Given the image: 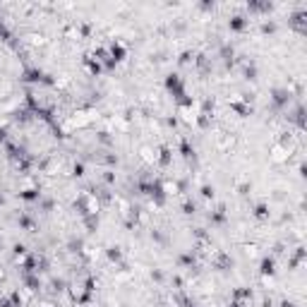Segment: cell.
<instances>
[{
  "label": "cell",
  "mask_w": 307,
  "mask_h": 307,
  "mask_svg": "<svg viewBox=\"0 0 307 307\" xmlns=\"http://www.w3.org/2000/svg\"><path fill=\"white\" fill-rule=\"evenodd\" d=\"M91 120H94V111H77L70 115L67 127H84V125H89Z\"/></svg>",
  "instance_id": "cell-1"
},
{
  "label": "cell",
  "mask_w": 307,
  "mask_h": 307,
  "mask_svg": "<svg viewBox=\"0 0 307 307\" xmlns=\"http://www.w3.org/2000/svg\"><path fill=\"white\" fill-rule=\"evenodd\" d=\"M290 156H293V154H290L286 146H281L279 142L271 146V154H269V159H271L274 164H288V161H290Z\"/></svg>",
  "instance_id": "cell-2"
},
{
  "label": "cell",
  "mask_w": 307,
  "mask_h": 307,
  "mask_svg": "<svg viewBox=\"0 0 307 307\" xmlns=\"http://www.w3.org/2000/svg\"><path fill=\"white\" fill-rule=\"evenodd\" d=\"M161 190H164V195H168V197H175L178 192H180V185H178L175 180H166V183L161 185Z\"/></svg>",
  "instance_id": "cell-3"
},
{
  "label": "cell",
  "mask_w": 307,
  "mask_h": 307,
  "mask_svg": "<svg viewBox=\"0 0 307 307\" xmlns=\"http://www.w3.org/2000/svg\"><path fill=\"white\" fill-rule=\"evenodd\" d=\"M27 41L31 46H46V43H48L46 36H43V34H36V31H34V34H27Z\"/></svg>",
  "instance_id": "cell-4"
},
{
  "label": "cell",
  "mask_w": 307,
  "mask_h": 307,
  "mask_svg": "<svg viewBox=\"0 0 307 307\" xmlns=\"http://www.w3.org/2000/svg\"><path fill=\"white\" fill-rule=\"evenodd\" d=\"M259 247H257V245H245V254H247V257H250V259H254V257H257V254H259Z\"/></svg>",
  "instance_id": "cell-5"
},
{
  "label": "cell",
  "mask_w": 307,
  "mask_h": 307,
  "mask_svg": "<svg viewBox=\"0 0 307 307\" xmlns=\"http://www.w3.org/2000/svg\"><path fill=\"white\" fill-rule=\"evenodd\" d=\"M2 276H5V274H2V269H0V281H2Z\"/></svg>",
  "instance_id": "cell-6"
}]
</instances>
